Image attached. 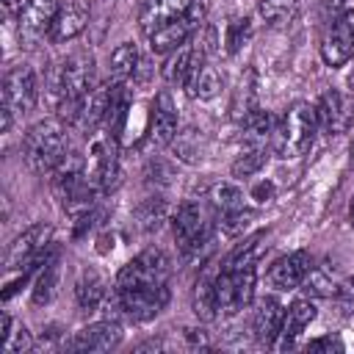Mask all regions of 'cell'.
<instances>
[{
	"mask_svg": "<svg viewBox=\"0 0 354 354\" xmlns=\"http://www.w3.org/2000/svg\"><path fill=\"white\" fill-rule=\"evenodd\" d=\"M108 296V288H105V279L94 271V268H86L77 282H75V299L83 310H97Z\"/></svg>",
	"mask_w": 354,
	"mask_h": 354,
	"instance_id": "ffe728a7",
	"label": "cell"
},
{
	"mask_svg": "<svg viewBox=\"0 0 354 354\" xmlns=\"http://www.w3.org/2000/svg\"><path fill=\"white\" fill-rule=\"evenodd\" d=\"M249 33H252V22H249V17H235V19L227 25V30H224L227 53H230V55H232V53H238V50H241V44L249 39Z\"/></svg>",
	"mask_w": 354,
	"mask_h": 354,
	"instance_id": "e575fe53",
	"label": "cell"
},
{
	"mask_svg": "<svg viewBox=\"0 0 354 354\" xmlns=\"http://www.w3.org/2000/svg\"><path fill=\"white\" fill-rule=\"evenodd\" d=\"M53 238V227L39 221L33 227H28L22 235L14 238V243L8 246L6 254V271H22V279H28V274L41 266L47 260V243Z\"/></svg>",
	"mask_w": 354,
	"mask_h": 354,
	"instance_id": "277c9868",
	"label": "cell"
},
{
	"mask_svg": "<svg viewBox=\"0 0 354 354\" xmlns=\"http://www.w3.org/2000/svg\"><path fill=\"white\" fill-rule=\"evenodd\" d=\"M177 136V108L169 91H160L152 102V122H149V144L166 147Z\"/></svg>",
	"mask_w": 354,
	"mask_h": 354,
	"instance_id": "5bb4252c",
	"label": "cell"
},
{
	"mask_svg": "<svg viewBox=\"0 0 354 354\" xmlns=\"http://www.w3.org/2000/svg\"><path fill=\"white\" fill-rule=\"evenodd\" d=\"M171 227H174V241H177L183 257L196 254L207 243L210 221H207V213L199 202H183L171 218Z\"/></svg>",
	"mask_w": 354,
	"mask_h": 354,
	"instance_id": "5b68a950",
	"label": "cell"
},
{
	"mask_svg": "<svg viewBox=\"0 0 354 354\" xmlns=\"http://www.w3.org/2000/svg\"><path fill=\"white\" fill-rule=\"evenodd\" d=\"M351 227H354V205H351Z\"/></svg>",
	"mask_w": 354,
	"mask_h": 354,
	"instance_id": "b9f144b4",
	"label": "cell"
},
{
	"mask_svg": "<svg viewBox=\"0 0 354 354\" xmlns=\"http://www.w3.org/2000/svg\"><path fill=\"white\" fill-rule=\"evenodd\" d=\"M348 86H351V94H354V75L348 77Z\"/></svg>",
	"mask_w": 354,
	"mask_h": 354,
	"instance_id": "60d3db41",
	"label": "cell"
},
{
	"mask_svg": "<svg viewBox=\"0 0 354 354\" xmlns=\"http://www.w3.org/2000/svg\"><path fill=\"white\" fill-rule=\"evenodd\" d=\"M315 108V119H318V130H324L326 136H337L348 127V122L354 119L351 111H346L343 94L337 91H326L321 94V100L313 105Z\"/></svg>",
	"mask_w": 354,
	"mask_h": 354,
	"instance_id": "9a60e30c",
	"label": "cell"
},
{
	"mask_svg": "<svg viewBox=\"0 0 354 354\" xmlns=\"http://www.w3.org/2000/svg\"><path fill=\"white\" fill-rule=\"evenodd\" d=\"M351 166H354V144H351Z\"/></svg>",
	"mask_w": 354,
	"mask_h": 354,
	"instance_id": "7bdbcfd3",
	"label": "cell"
},
{
	"mask_svg": "<svg viewBox=\"0 0 354 354\" xmlns=\"http://www.w3.org/2000/svg\"><path fill=\"white\" fill-rule=\"evenodd\" d=\"M282 321H285L282 304H279L274 296L260 299V304H257V310H254V324H252L257 343L271 346V343L279 337V332H282Z\"/></svg>",
	"mask_w": 354,
	"mask_h": 354,
	"instance_id": "2e32d148",
	"label": "cell"
},
{
	"mask_svg": "<svg viewBox=\"0 0 354 354\" xmlns=\"http://www.w3.org/2000/svg\"><path fill=\"white\" fill-rule=\"evenodd\" d=\"M202 19H205V6L194 3L183 17H177V19L166 22V25H160L155 33H149V50H152L155 55H169V53H174L177 47L188 44L194 33H199Z\"/></svg>",
	"mask_w": 354,
	"mask_h": 354,
	"instance_id": "8992f818",
	"label": "cell"
},
{
	"mask_svg": "<svg viewBox=\"0 0 354 354\" xmlns=\"http://www.w3.org/2000/svg\"><path fill=\"white\" fill-rule=\"evenodd\" d=\"M252 221H254V210H249V207L241 205V207H232V210H221L218 227H221L224 235L235 238V235H241Z\"/></svg>",
	"mask_w": 354,
	"mask_h": 354,
	"instance_id": "f546056e",
	"label": "cell"
},
{
	"mask_svg": "<svg viewBox=\"0 0 354 354\" xmlns=\"http://www.w3.org/2000/svg\"><path fill=\"white\" fill-rule=\"evenodd\" d=\"M58 274H61V263H58V252H50L47 260L41 263V271L36 277V285H33V304H50L53 296H55V288H58Z\"/></svg>",
	"mask_w": 354,
	"mask_h": 354,
	"instance_id": "44dd1931",
	"label": "cell"
},
{
	"mask_svg": "<svg viewBox=\"0 0 354 354\" xmlns=\"http://www.w3.org/2000/svg\"><path fill=\"white\" fill-rule=\"evenodd\" d=\"M191 6H194V0H144V6H141V28L147 33H155L160 25L183 17Z\"/></svg>",
	"mask_w": 354,
	"mask_h": 354,
	"instance_id": "e0dca14e",
	"label": "cell"
},
{
	"mask_svg": "<svg viewBox=\"0 0 354 354\" xmlns=\"http://www.w3.org/2000/svg\"><path fill=\"white\" fill-rule=\"evenodd\" d=\"M58 8V0H25L19 8V39L25 44H36L41 36H50Z\"/></svg>",
	"mask_w": 354,
	"mask_h": 354,
	"instance_id": "30bf717a",
	"label": "cell"
},
{
	"mask_svg": "<svg viewBox=\"0 0 354 354\" xmlns=\"http://www.w3.org/2000/svg\"><path fill=\"white\" fill-rule=\"evenodd\" d=\"M66 122L55 119H41L36 122L25 138H22V155L30 171L36 174H50L55 163L66 155Z\"/></svg>",
	"mask_w": 354,
	"mask_h": 354,
	"instance_id": "7a4b0ae2",
	"label": "cell"
},
{
	"mask_svg": "<svg viewBox=\"0 0 354 354\" xmlns=\"http://www.w3.org/2000/svg\"><path fill=\"white\" fill-rule=\"evenodd\" d=\"M266 160H268V152L263 149V147H252V149H246V152H241L238 155V160L232 163V177H238V180H243V177H252V174H257L263 166H266Z\"/></svg>",
	"mask_w": 354,
	"mask_h": 354,
	"instance_id": "f1b7e54d",
	"label": "cell"
},
{
	"mask_svg": "<svg viewBox=\"0 0 354 354\" xmlns=\"http://www.w3.org/2000/svg\"><path fill=\"white\" fill-rule=\"evenodd\" d=\"M307 351H343V340L335 335H324L307 343Z\"/></svg>",
	"mask_w": 354,
	"mask_h": 354,
	"instance_id": "74e56055",
	"label": "cell"
},
{
	"mask_svg": "<svg viewBox=\"0 0 354 354\" xmlns=\"http://www.w3.org/2000/svg\"><path fill=\"white\" fill-rule=\"evenodd\" d=\"M257 8H260V17L266 22L277 25V22H285V19H290L296 14L299 0H260Z\"/></svg>",
	"mask_w": 354,
	"mask_h": 354,
	"instance_id": "d6a6232c",
	"label": "cell"
},
{
	"mask_svg": "<svg viewBox=\"0 0 354 354\" xmlns=\"http://www.w3.org/2000/svg\"><path fill=\"white\" fill-rule=\"evenodd\" d=\"M210 202H213V207H218V210H232V207H241V205H243V194H241V188L232 185V183H216V185L210 188Z\"/></svg>",
	"mask_w": 354,
	"mask_h": 354,
	"instance_id": "836d02e7",
	"label": "cell"
},
{
	"mask_svg": "<svg viewBox=\"0 0 354 354\" xmlns=\"http://www.w3.org/2000/svg\"><path fill=\"white\" fill-rule=\"evenodd\" d=\"M321 58L332 69L354 58V11H346L337 19H332L321 41Z\"/></svg>",
	"mask_w": 354,
	"mask_h": 354,
	"instance_id": "9c48e42d",
	"label": "cell"
},
{
	"mask_svg": "<svg viewBox=\"0 0 354 354\" xmlns=\"http://www.w3.org/2000/svg\"><path fill=\"white\" fill-rule=\"evenodd\" d=\"M191 61H194V44L188 41V44L177 47L174 53H169V58L163 64V77L169 83H183L188 69H191Z\"/></svg>",
	"mask_w": 354,
	"mask_h": 354,
	"instance_id": "484cf974",
	"label": "cell"
},
{
	"mask_svg": "<svg viewBox=\"0 0 354 354\" xmlns=\"http://www.w3.org/2000/svg\"><path fill=\"white\" fill-rule=\"evenodd\" d=\"M263 241H266V232H254L252 238H246L227 260H224V268L227 271H238V268H246V266H254L260 249H263Z\"/></svg>",
	"mask_w": 354,
	"mask_h": 354,
	"instance_id": "d4e9b609",
	"label": "cell"
},
{
	"mask_svg": "<svg viewBox=\"0 0 354 354\" xmlns=\"http://www.w3.org/2000/svg\"><path fill=\"white\" fill-rule=\"evenodd\" d=\"M194 313L202 321H213L218 315V307H216V277L202 274L196 279V285H194Z\"/></svg>",
	"mask_w": 354,
	"mask_h": 354,
	"instance_id": "cb8c5ba5",
	"label": "cell"
},
{
	"mask_svg": "<svg viewBox=\"0 0 354 354\" xmlns=\"http://www.w3.org/2000/svg\"><path fill=\"white\" fill-rule=\"evenodd\" d=\"M315 318V304L310 299H296L288 310H285V321H282V332H279V346L290 348L293 340L310 326V321Z\"/></svg>",
	"mask_w": 354,
	"mask_h": 354,
	"instance_id": "d6986e66",
	"label": "cell"
},
{
	"mask_svg": "<svg viewBox=\"0 0 354 354\" xmlns=\"http://www.w3.org/2000/svg\"><path fill=\"white\" fill-rule=\"evenodd\" d=\"M169 304V288L166 282L158 285H138V288H113L111 296H105V307L111 318H127V321H147L158 315Z\"/></svg>",
	"mask_w": 354,
	"mask_h": 354,
	"instance_id": "3957f363",
	"label": "cell"
},
{
	"mask_svg": "<svg viewBox=\"0 0 354 354\" xmlns=\"http://www.w3.org/2000/svg\"><path fill=\"white\" fill-rule=\"evenodd\" d=\"M254 75L246 72V80L241 77V86L235 91V100H232V116L243 122V116H249L254 111Z\"/></svg>",
	"mask_w": 354,
	"mask_h": 354,
	"instance_id": "1f68e13d",
	"label": "cell"
},
{
	"mask_svg": "<svg viewBox=\"0 0 354 354\" xmlns=\"http://www.w3.org/2000/svg\"><path fill=\"white\" fill-rule=\"evenodd\" d=\"M138 69V47L133 41H122L111 53V66H108V80L113 83H127Z\"/></svg>",
	"mask_w": 354,
	"mask_h": 354,
	"instance_id": "7402d4cb",
	"label": "cell"
},
{
	"mask_svg": "<svg viewBox=\"0 0 354 354\" xmlns=\"http://www.w3.org/2000/svg\"><path fill=\"white\" fill-rule=\"evenodd\" d=\"M169 277V257L160 249H144L133 260L122 266L116 274V288H138V285H158Z\"/></svg>",
	"mask_w": 354,
	"mask_h": 354,
	"instance_id": "52a82bcc",
	"label": "cell"
},
{
	"mask_svg": "<svg viewBox=\"0 0 354 354\" xmlns=\"http://www.w3.org/2000/svg\"><path fill=\"white\" fill-rule=\"evenodd\" d=\"M252 196H254V202H260V205L268 202V199L274 196V183H268V180H266V183H257V185L252 188Z\"/></svg>",
	"mask_w": 354,
	"mask_h": 354,
	"instance_id": "f35d334b",
	"label": "cell"
},
{
	"mask_svg": "<svg viewBox=\"0 0 354 354\" xmlns=\"http://www.w3.org/2000/svg\"><path fill=\"white\" fill-rule=\"evenodd\" d=\"M86 22H88V8L80 3H66L64 8H58V17L50 28V41L61 44V41L80 36L86 30Z\"/></svg>",
	"mask_w": 354,
	"mask_h": 354,
	"instance_id": "ac0fdd59",
	"label": "cell"
},
{
	"mask_svg": "<svg viewBox=\"0 0 354 354\" xmlns=\"http://www.w3.org/2000/svg\"><path fill=\"white\" fill-rule=\"evenodd\" d=\"M166 216H169V207H166V202H163L160 196H149V199H144V202L136 207V218H138V227H141L144 232L158 230V227L166 221Z\"/></svg>",
	"mask_w": 354,
	"mask_h": 354,
	"instance_id": "4316f807",
	"label": "cell"
},
{
	"mask_svg": "<svg viewBox=\"0 0 354 354\" xmlns=\"http://www.w3.org/2000/svg\"><path fill=\"white\" fill-rule=\"evenodd\" d=\"M301 285H307V290L313 293V296H324V299H335V293H337V279L329 274V271H324V268H313L310 266V271H307V277H304V282Z\"/></svg>",
	"mask_w": 354,
	"mask_h": 354,
	"instance_id": "4dcf8cb0",
	"label": "cell"
},
{
	"mask_svg": "<svg viewBox=\"0 0 354 354\" xmlns=\"http://www.w3.org/2000/svg\"><path fill=\"white\" fill-rule=\"evenodd\" d=\"M318 133V119H315V108L310 102H293L282 119L274 124L271 133V144L274 152L279 158H301Z\"/></svg>",
	"mask_w": 354,
	"mask_h": 354,
	"instance_id": "6da1fadb",
	"label": "cell"
},
{
	"mask_svg": "<svg viewBox=\"0 0 354 354\" xmlns=\"http://www.w3.org/2000/svg\"><path fill=\"white\" fill-rule=\"evenodd\" d=\"M307 271H310V254L299 249V252H290V254L274 260L266 279L274 290H296L304 282Z\"/></svg>",
	"mask_w": 354,
	"mask_h": 354,
	"instance_id": "7c38bea8",
	"label": "cell"
},
{
	"mask_svg": "<svg viewBox=\"0 0 354 354\" xmlns=\"http://www.w3.org/2000/svg\"><path fill=\"white\" fill-rule=\"evenodd\" d=\"M122 340V326L116 318H105L97 324L83 326L80 332H75L66 340L69 351H111L113 346H119Z\"/></svg>",
	"mask_w": 354,
	"mask_h": 354,
	"instance_id": "8fae6325",
	"label": "cell"
},
{
	"mask_svg": "<svg viewBox=\"0 0 354 354\" xmlns=\"http://www.w3.org/2000/svg\"><path fill=\"white\" fill-rule=\"evenodd\" d=\"M335 301H337V307H340L346 315H354V279H343V282L337 285Z\"/></svg>",
	"mask_w": 354,
	"mask_h": 354,
	"instance_id": "8d00e7d4",
	"label": "cell"
},
{
	"mask_svg": "<svg viewBox=\"0 0 354 354\" xmlns=\"http://www.w3.org/2000/svg\"><path fill=\"white\" fill-rule=\"evenodd\" d=\"M30 348H33V337L25 326H14L6 337V343L0 346L3 354H22V351H30Z\"/></svg>",
	"mask_w": 354,
	"mask_h": 354,
	"instance_id": "d590c367",
	"label": "cell"
},
{
	"mask_svg": "<svg viewBox=\"0 0 354 354\" xmlns=\"http://www.w3.org/2000/svg\"><path fill=\"white\" fill-rule=\"evenodd\" d=\"M243 133H246V138L249 141H266V138H271V133H274V116L268 113V111H260V108H254L249 116H243Z\"/></svg>",
	"mask_w": 354,
	"mask_h": 354,
	"instance_id": "83f0119b",
	"label": "cell"
},
{
	"mask_svg": "<svg viewBox=\"0 0 354 354\" xmlns=\"http://www.w3.org/2000/svg\"><path fill=\"white\" fill-rule=\"evenodd\" d=\"M39 97V86H36V72L25 64L11 66L3 77V105L14 111V116H22L28 111H33Z\"/></svg>",
	"mask_w": 354,
	"mask_h": 354,
	"instance_id": "ba28073f",
	"label": "cell"
},
{
	"mask_svg": "<svg viewBox=\"0 0 354 354\" xmlns=\"http://www.w3.org/2000/svg\"><path fill=\"white\" fill-rule=\"evenodd\" d=\"M119 86H122V83L108 80V83L94 86V88L88 91L86 105H83V113H80V119H77V124L83 127V133H94V130L108 119V113H111V105H113V100H116Z\"/></svg>",
	"mask_w": 354,
	"mask_h": 354,
	"instance_id": "4fadbf2b",
	"label": "cell"
},
{
	"mask_svg": "<svg viewBox=\"0 0 354 354\" xmlns=\"http://www.w3.org/2000/svg\"><path fill=\"white\" fill-rule=\"evenodd\" d=\"M3 6H6V11H17V8H22L25 3H22V0H3Z\"/></svg>",
	"mask_w": 354,
	"mask_h": 354,
	"instance_id": "ab89813d",
	"label": "cell"
},
{
	"mask_svg": "<svg viewBox=\"0 0 354 354\" xmlns=\"http://www.w3.org/2000/svg\"><path fill=\"white\" fill-rule=\"evenodd\" d=\"M216 307H218V315H235L243 310L235 288V274L227 268H221V274L216 277Z\"/></svg>",
	"mask_w": 354,
	"mask_h": 354,
	"instance_id": "603a6c76",
	"label": "cell"
}]
</instances>
